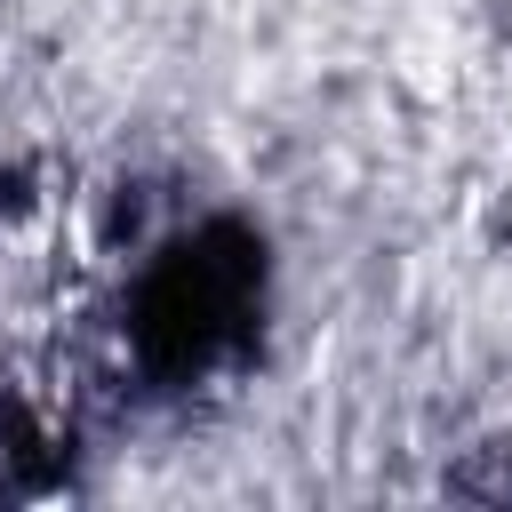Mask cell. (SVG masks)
<instances>
[{
    "instance_id": "6da1fadb",
    "label": "cell",
    "mask_w": 512,
    "mask_h": 512,
    "mask_svg": "<svg viewBox=\"0 0 512 512\" xmlns=\"http://www.w3.org/2000/svg\"><path fill=\"white\" fill-rule=\"evenodd\" d=\"M264 232L240 216H208L176 232L128 288V344L152 384H200L240 360L264 328Z\"/></svg>"
}]
</instances>
